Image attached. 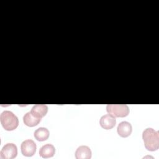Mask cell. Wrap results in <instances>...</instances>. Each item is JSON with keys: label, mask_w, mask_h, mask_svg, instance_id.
I'll return each mask as SVG.
<instances>
[{"label": "cell", "mask_w": 159, "mask_h": 159, "mask_svg": "<svg viewBox=\"0 0 159 159\" xmlns=\"http://www.w3.org/2000/svg\"><path fill=\"white\" fill-rule=\"evenodd\" d=\"M145 147L149 151H156L159 148L158 132L152 128H147L142 133Z\"/></svg>", "instance_id": "1"}, {"label": "cell", "mask_w": 159, "mask_h": 159, "mask_svg": "<svg viewBox=\"0 0 159 159\" xmlns=\"http://www.w3.org/2000/svg\"><path fill=\"white\" fill-rule=\"evenodd\" d=\"M0 121L3 128L7 131L15 130L19 125L17 117L9 111H4L1 114Z\"/></svg>", "instance_id": "2"}, {"label": "cell", "mask_w": 159, "mask_h": 159, "mask_svg": "<svg viewBox=\"0 0 159 159\" xmlns=\"http://www.w3.org/2000/svg\"><path fill=\"white\" fill-rule=\"evenodd\" d=\"M106 111L115 117H124L129 113V108L126 104H108Z\"/></svg>", "instance_id": "3"}, {"label": "cell", "mask_w": 159, "mask_h": 159, "mask_svg": "<svg viewBox=\"0 0 159 159\" xmlns=\"http://www.w3.org/2000/svg\"><path fill=\"white\" fill-rule=\"evenodd\" d=\"M17 155V148L13 143L5 144L0 152V157L1 158L4 159H12L16 158Z\"/></svg>", "instance_id": "4"}, {"label": "cell", "mask_w": 159, "mask_h": 159, "mask_svg": "<svg viewBox=\"0 0 159 159\" xmlns=\"http://www.w3.org/2000/svg\"><path fill=\"white\" fill-rule=\"evenodd\" d=\"M36 143L31 139H27L23 141L20 145L22 154L25 157H32L36 152Z\"/></svg>", "instance_id": "5"}, {"label": "cell", "mask_w": 159, "mask_h": 159, "mask_svg": "<svg viewBox=\"0 0 159 159\" xmlns=\"http://www.w3.org/2000/svg\"><path fill=\"white\" fill-rule=\"evenodd\" d=\"M116 123V119L115 117L109 113L102 116L99 120V124L101 126L106 130H109L113 128L115 126Z\"/></svg>", "instance_id": "6"}, {"label": "cell", "mask_w": 159, "mask_h": 159, "mask_svg": "<svg viewBox=\"0 0 159 159\" xmlns=\"http://www.w3.org/2000/svg\"><path fill=\"white\" fill-rule=\"evenodd\" d=\"M117 131L118 134L122 137H129L132 131V125L127 122V121H122L120 122L117 126Z\"/></svg>", "instance_id": "7"}, {"label": "cell", "mask_w": 159, "mask_h": 159, "mask_svg": "<svg viewBox=\"0 0 159 159\" xmlns=\"http://www.w3.org/2000/svg\"><path fill=\"white\" fill-rule=\"evenodd\" d=\"M91 150L86 145H81L78 147L75 152L76 159H90L91 158Z\"/></svg>", "instance_id": "8"}, {"label": "cell", "mask_w": 159, "mask_h": 159, "mask_svg": "<svg viewBox=\"0 0 159 159\" xmlns=\"http://www.w3.org/2000/svg\"><path fill=\"white\" fill-rule=\"evenodd\" d=\"M55 153V147L50 143H47L43 145L39 150V155L43 158L52 157Z\"/></svg>", "instance_id": "9"}, {"label": "cell", "mask_w": 159, "mask_h": 159, "mask_svg": "<svg viewBox=\"0 0 159 159\" xmlns=\"http://www.w3.org/2000/svg\"><path fill=\"white\" fill-rule=\"evenodd\" d=\"M41 119L34 115L31 112H27L23 117V121L25 125L28 127H34L39 124Z\"/></svg>", "instance_id": "10"}, {"label": "cell", "mask_w": 159, "mask_h": 159, "mask_svg": "<svg viewBox=\"0 0 159 159\" xmlns=\"http://www.w3.org/2000/svg\"><path fill=\"white\" fill-rule=\"evenodd\" d=\"M30 112L37 117L42 119L47 114L48 106L44 104H36L32 107Z\"/></svg>", "instance_id": "11"}, {"label": "cell", "mask_w": 159, "mask_h": 159, "mask_svg": "<svg viewBox=\"0 0 159 159\" xmlns=\"http://www.w3.org/2000/svg\"><path fill=\"white\" fill-rule=\"evenodd\" d=\"M34 137L38 141H44L49 137V131L45 127H39L34 133Z\"/></svg>", "instance_id": "12"}]
</instances>
